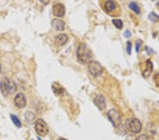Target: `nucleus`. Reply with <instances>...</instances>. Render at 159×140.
Instances as JSON below:
<instances>
[{
    "label": "nucleus",
    "mask_w": 159,
    "mask_h": 140,
    "mask_svg": "<svg viewBox=\"0 0 159 140\" xmlns=\"http://www.w3.org/2000/svg\"><path fill=\"white\" fill-rule=\"evenodd\" d=\"M112 23L115 25V26L118 29H122L123 27V23L122 20L120 19H113L112 20Z\"/></svg>",
    "instance_id": "19"
},
{
    "label": "nucleus",
    "mask_w": 159,
    "mask_h": 140,
    "mask_svg": "<svg viewBox=\"0 0 159 140\" xmlns=\"http://www.w3.org/2000/svg\"><path fill=\"white\" fill-rule=\"evenodd\" d=\"M25 119L27 121L28 123H29L30 125H32L34 123V120H35V114L31 111H26L24 114Z\"/></svg>",
    "instance_id": "14"
},
{
    "label": "nucleus",
    "mask_w": 159,
    "mask_h": 140,
    "mask_svg": "<svg viewBox=\"0 0 159 140\" xmlns=\"http://www.w3.org/2000/svg\"><path fill=\"white\" fill-rule=\"evenodd\" d=\"M124 37H125V38H130V37H131L132 34H131V32H130V31L127 30V31H126L124 33Z\"/></svg>",
    "instance_id": "24"
},
{
    "label": "nucleus",
    "mask_w": 159,
    "mask_h": 140,
    "mask_svg": "<svg viewBox=\"0 0 159 140\" xmlns=\"http://www.w3.org/2000/svg\"><path fill=\"white\" fill-rule=\"evenodd\" d=\"M26 98L23 93H19L15 96L14 103L19 108H23L26 105Z\"/></svg>",
    "instance_id": "6"
},
{
    "label": "nucleus",
    "mask_w": 159,
    "mask_h": 140,
    "mask_svg": "<svg viewBox=\"0 0 159 140\" xmlns=\"http://www.w3.org/2000/svg\"><path fill=\"white\" fill-rule=\"evenodd\" d=\"M1 65H0V73H1Z\"/></svg>",
    "instance_id": "28"
},
{
    "label": "nucleus",
    "mask_w": 159,
    "mask_h": 140,
    "mask_svg": "<svg viewBox=\"0 0 159 140\" xmlns=\"http://www.w3.org/2000/svg\"><path fill=\"white\" fill-rule=\"evenodd\" d=\"M142 41H140V40H139V41H136V43H135V46H136V51L139 52V49H140L141 46H142Z\"/></svg>",
    "instance_id": "21"
},
{
    "label": "nucleus",
    "mask_w": 159,
    "mask_h": 140,
    "mask_svg": "<svg viewBox=\"0 0 159 140\" xmlns=\"http://www.w3.org/2000/svg\"><path fill=\"white\" fill-rule=\"evenodd\" d=\"M93 103L95 105L97 106V108H98L100 111H103L105 108H106V102H105V99L103 96L101 95H98L96 96V98L93 100Z\"/></svg>",
    "instance_id": "8"
},
{
    "label": "nucleus",
    "mask_w": 159,
    "mask_h": 140,
    "mask_svg": "<svg viewBox=\"0 0 159 140\" xmlns=\"http://www.w3.org/2000/svg\"><path fill=\"white\" fill-rule=\"evenodd\" d=\"M53 14L57 17H63L65 14V7L62 4H56L53 7Z\"/></svg>",
    "instance_id": "7"
},
{
    "label": "nucleus",
    "mask_w": 159,
    "mask_h": 140,
    "mask_svg": "<svg viewBox=\"0 0 159 140\" xmlns=\"http://www.w3.org/2000/svg\"><path fill=\"white\" fill-rule=\"evenodd\" d=\"M132 45L130 41L127 43V54L130 55L131 53H132Z\"/></svg>",
    "instance_id": "22"
},
{
    "label": "nucleus",
    "mask_w": 159,
    "mask_h": 140,
    "mask_svg": "<svg viewBox=\"0 0 159 140\" xmlns=\"http://www.w3.org/2000/svg\"><path fill=\"white\" fill-rule=\"evenodd\" d=\"M148 19L153 22H156L159 20V16L156 14L155 12H151L148 15Z\"/></svg>",
    "instance_id": "20"
},
{
    "label": "nucleus",
    "mask_w": 159,
    "mask_h": 140,
    "mask_svg": "<svg viewBox=\"0 0 159 140\" xmlns=\"http://www.w3.org/2000/svg\"><path fill=\"white\" fill-rule=\"evenodd\" d=\"M35 129L37 134L42 137L47 135L49 132V127L47 126V123L41 118L38 119L35 121Z\"/></svg>",
    "instance_id": "4"
},
{
    "label": "nucleus",
    "mask_w": 159,
    "mask_h": 140,
    "mask_svg": "<svg viewBox=\"0 0 159 140\" xmlns=\"http://www.w3.org/2000/svg\"><path fill=\"white\" fill-rule=\"evenodd\" d=\"M10 117H11V120H12V122L14 123V124L17 127H21V123L20 120H19L15 115L11 114L10 115Z\"/></svg>",
    "instance_id": "18"
},
{
    "label": "nucleus",
    "mask_w": 159,
    "mask_h": 140,
    "mask_svg": "<svg viewBox=\"0 0 159 140\" xmlns=\"http://www.w3.org/2000/svg\"><path fill=\"white\" fill-rule=\"evenodd\" d=\"M152 1H154V0H152Z\"/></svg>",
    "instance_id": "29"
},
{
    "label": "nucleus",
    "mask_w": 159,
    "mask_h": 140,
    "mask_svg": "<svg viewBox=\"0 0 159 140\" xmlns=\"http://www.w3.org/2000/svg\"><path fill=\"white\" fill-rule=\"evenodd\" d=\"M104 7H105V9L107 12L110 13L116 9L117 6H116V3L113 0H108V1H105Z\"/></svg>",
    "instance_id": "12"
},
{
    "label": "nucleus",
    "mask_w": 159,
    "mask_h": 140,
    "mask_svg": "<svg viewBox=\"0 0 159 140\" xmlns=\"http://www.w3.org/2000/svg\"><path fill=\"white\" fill-rule=\"evenodd\" d=\"M52 26L55 31H62L65 30V23L60 19H53L52 21Z\"/></svg>",
    "instance_id": "9"
},
{
    "label": "nucleus",
    "mask_w": 159,
    "mask_h": 140,
    "mask_svg": "<svg viewBox=\"0 0 159 140\" xmlns=\"http://www.w3.org/2000/svg\"><path fill=\"white\" fill-rule=\"evenodd\" d=\"M146 67L147 68L143 73V75L144 77H148L150 75V74H151V70L153 69V65L150 60H148L146 62Z\"/></svg>",
    "instance_id": "16"
},
{
    "label": "nucleus",
    "mask_w": 159,
    "mask_h": 140,
    "mask_svg": "<svg viewBox=\"0 0 159 140\" xmlns=\"http://www.w3.org/2000/svg\"><path fill=\"white\" fill-rule=\"evenodd\" d=\"M52 89H53L55 94L57 95V96H61L65 91L64 88L58 83H53V85H52Z\"/></svg>",
    "instance_id": "11"
},
{
    "label": "nucleus",
    "mask_w": 159,
    "mask_h": 140,
    "mask_svg": "<svg viewBox=\"0 0 159 140\" xmlns=\"http://www.w3.org/2000/svg\"><path fill=\"white\" fill-rule=\"evenodd\" d=\"M125 127L127 129L134 134H138L142 130V123L136 118H129L126 120Z\"/></svg>",
    "instance_id": "2"
},
{
    "label": "nucleus",
    "mask_w": 159,
    "mask_h": 140,
    "mask_svg": "<svg viewBox=\"0 0 159 140\" xmlns=\"http://www.w3.org/2000/svg\"><path fill=\"white\" fill-rule=\"evenodd\" d=\"M77 55L79 61H80L82 64L88 63L90 61L91 53H90V50L87 47V46L84 43H81L79 45Z\"/></svg>",
    "instance_id": "1"
},
{
    "label": "nucleus",
    "mask_w": 159,
    "mask_h": 140,
    "mask_svg": "<svg viewBox=\"0 0 159 140\" xmlns=\"http://www.w3.org/2000/svg\"><path fill=\"white\" fill-rule=\"evenodd\" d=\"M129 7H130L134 12L136 13V14H140V9H139V7H138V5L135 2L130 3V5H129Z\"/></svg>",
    "instance_id": "17"
},
{
    "label": "nucleus",
    "mask_w": 159,
    "mask_h": 140,
    "mask_svg": "<svg viewBox=\"0 0 159 140\" xmlns=\"http://www.w3.org/2000/svg\"><path fill=\"white\" fill-rule=\"evenodd\" d=\"M16 89H17V86H16V83L14 81H11V80H9V85H8V95H12L14 94L15 92L16 91Z\"/></svg>",
    "instance_id": "15"
},
{
    "label": "nucleus",
    "mask_w": 159,
    "mask_h": 140,
    "mask_svg": "<svg viewBox=\"0 0 159 140\" xmlns=\"http://www.w3.org/2000/svg\"><path fill=\"white\" fill-rule=\"evenodd\" d=\"M9 79L3 78L0 81V90L4 96H7L8 95V85Z\"/></svg>",
    "instance_id": "10"
},
{
    "label": "nucleus",
    "mask_w": 159,
    "mask_h": 140,
    "mask_svg": "<svg viewBox=\"0 0 159 140\" xmlns=\"http://www.w3.org/2000/svg\"><path fill=\"white\" fill-rule=\"evenodd\" d=\"M137 140H150V138L147 135H142L137 138Z\"/></svg>",
    "instance_id": "23"
},
{
    "label": "nucleus",
    "mask_w": 159,
    "mask_h": 140,
    "mask_svg": "<svg viewBox=\"0 0 159 140\" xmlns=\"http://www.w3.org/2000/svg\"><path fill=\"white\" fill-rule=\"evenodd\" d=\"M57 140H67V139H64V138H60V139H57Z\"/></svg>",
    "instance_id": "26"
},
{
    "label": "nucleus",
    "mask_w": 159,
    "mask_h": 140,
    "mask_svg": "<svg viewBox=\"0 0 159 140\" xmlns=\"http://www.w3.org/2000/svg\"><path fill=\"white\" fill-rule=\"evenodd\" d=\"M40 1H41L43 4H49V2L50 1V0H40Z\"/></svg>",
    "instance_id": "25"
},
{
    "label": "nucleus",
    "mask_w": 159,
    "mask_h": 140,
    "mask_svg": "<svg viewBox=\"0 0 159 140\" xmlns=\"http://www.w3.org/2000/svg\"><path fill=\"white\" fill-rule=\"evenodd\" d=\"M157 5H158V7H159V1H158V2L157 3Z\"/></svg>",
    "instance_id": "27"
},
{
    "label": "nucleus",
    "mask_w": 159,
    "mask_h": 140,
    "mask_svg": "<svg viewBox=\"0 0 159 140\" xmlns=\"http://www.w3.org/2000/svg\"><path fill=\"white\" fill-rule=\"evenodd\" d=\"M55 41L59 45H64L67 42L68 37L66 34H59L56 37Z\"/></svg>",
    "instance_id": "13"
},
{
    "label": "nucleus",
    "mask_w": 159,
    "mask_h": 140,
    "mask_svg": "<svg viewBox=\"0 0 159 140\" xmlns=\"http://www.w3.org/2000/svg\"><path fill=\"white\" fill-rule=\"evenodd\" d=\"M88 64V69L89 73L93 77H96L101 75L103 71V68L99 62H96V61H90Z\"/></svg>",
    "instance_id": "3"
},
{
    "label": "nucleus",
    "mask_w": 159,
    "mask_h": 140,
    "mask_svg": "<svg viewBox=\"0 0 159 140\" xmlns=\"http://www.w3.org/2000/svg\"><path fill=\"white\" fill-rule=\"evenodd\" d=\"M108 117L110 121L115 127H118L122 123V117L120 113L115 109H111L108 111Z\"/></svg>",
    "instance_id": "5"
}]
</instances>
